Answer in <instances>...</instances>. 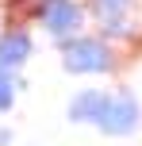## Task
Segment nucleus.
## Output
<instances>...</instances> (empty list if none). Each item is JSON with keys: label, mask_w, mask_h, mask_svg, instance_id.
I'll list each match as a JSON object with an SVG mask.
<instances>
[{"label": "nucleus", "mask_w": 142, "mask_h": 146, "mask_svg": "<svg viewBox=\"0 0 142 146\" xmlns=\"http://www.w3.org/2000/svg\"><path fill=\"white\" fill-rule=\"evenodd\" d=\"M61 66L69 73H108L112 69V50L100 38H69L61 50Z\"/></svg>", "instance_id": "nucleus-1"}, {"label": "nucleus", "mask_w": 142, "mask_h": 146, "mask_svg": "<svg viewBox=\"0 0 142 146\" xmlns=\"http://www.w3.org/2000/svg\"><path fill=\"white\" fill-rule=\"evenodd\" d=\"M96 127L104 135H131L138 127V104H135V96L131 92H112L108 104H104V111H100V119H96Z\"/></svg>", "instance_id": "nucleus-2"}, {"label": "nucleus", "mask_w": 142, "mask_h": 146, "mask_svg": "<svg viewBox=\"0 0 142 146\" xmlns=\"http://www.w3.org/2000/svg\"><path fill=\"white\" fill-rule=\"evenodd\" d=\"M38 19H42V27L50 31L54 38H65V35H73V31H81L85 12L77 8V0H42V4H38Z\"/></svg>", "instance_id": "nucleus-3"}, {"label": "nucleus", "mask_w": 142, "mask_h": 146, "mask_svg": "<svg viewBox=\"0 0 142 146\" xmlns=\"http://www.w3.org/2000/svg\"><path fill=\"white\" fill-rule=\"evenodd\" d=\"M108 96L112 92H100V88H85V92H77L73 100H69V119L73 123H96L100 111H104Z\"/></svg>", "instance_id": "nucleus-4"}, {"label": "nucleus", "mask_w": 142, "mask_h": 146, "mask_svg": "<svg viewBox=\"0 0 142 146\" xmlns=\"http://www.w3.org/2000/svg\"><path fill=\"white\" fill-rule=\"evenodd\" d=\"M27 58H31V35L27 31H8V35L0 38V69L12 73V69H19Z\"/></svg>", "instance_id": "nucleus-5"}, {"label": "nucleus", "mask_w": 142, "mask_h": 146, "mask_svg": "<svg viewBox=\"0 0 142 146\" xmlns=\"http://www.w3.org/2000/svg\"><path fill=\"white\" fill-rule=\"evenodd\" d=\"M127 8H131V0H92V15H96L100 23H119L123 15H127Z\"/></svg>", "instance_id": "nucleus-6"}, {"label": "nucleus", "mask_w": 142, "mask_h": 146, "mask_svg": "<svg viewBox=\"0 0 142 146\" xmlns=\"http://www.w3.org/2000/svg\"><path fill=\"white\" fill-rule=\"evenodd\" d=\"M12 100H15V81H12V73L0 69V111L12 108Z\"/></svg>", "instance_id": "nucleus-7"}, {"label": "nucleus", "mask_w": 142, "mask_h": 146, "mask_svg": "<svg viewBox=\"0 0 142 146\" xmlns=\"http://www.w3.org/2000/svg\"><path fill=\"white\" fill-rule=\"evenodd\" d=\"M8 139H12V135H8V131H0V146H4V142H8Z\"/></svg>", "instance_id": "nucleus-8"}]
</instances>
